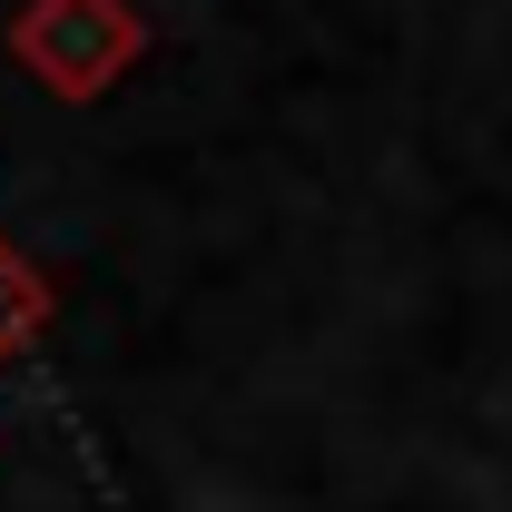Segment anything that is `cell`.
Returning a JSON list of instances; mask_svg holds the SVG:
<instances>
[{"instance_id": "cell-1", "label": "cell", "mask_w": 512, "mask_h": 512, "mask_svg": "<svg viewBox=\"0 0 512 512\" xmlns=\"http://www.w3.org/2000/svg\"><path fill=\"white\" fill-rule=\"evenodd\" d=\"M138 50H148V20L128 0H20V20H10V60L30 69L50 99L119 89V69Z\"/></svg>"}, {"instance_id": "cell-2", "label": "cell", "mask_w": 512, "mask_h": 512, "mask_svg": "<svg viewBox=\"0 0 512 512\" xmlns=\"http://www.w3.org/2000/svg\"><path fill=\"white\" fill-rule=\"evenodd\" d=\"M40 325H50V286H40V266H30V256L0 237V365H10Z\"/></svg>"}]
</instances>
